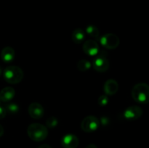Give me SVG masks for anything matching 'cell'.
I'll return each mask as SVG.
<instances>
[{
  "label": "cell",
  "mask_w": 149,
  "mask_h": 148,
  "mask_svg": "<svg viewBox=\"0 0 149 148\" xmlns=\"http://www.w3.org/2000/svg\"><path fill=\"white\" fill-rule=\"evenodd\" d=\"M132 97L139 104H147L149 100V86L146 83H138L132 89Z\"/></svg>",
  "instance_id": "obj_1"
},
{
  "label": "cell",
  "mask_w": 149,
  "mask_h": 148,
  "mask_svg": "<svg viewBox=\"0 0 149 148\" xmlns=\"http://www.w3.org/2000/svg\"><path fill=\"white\" fill-rule=\"evenodd\" d=\"M28 136L35 142H42L48 136V129L41 123H34L31 124L27 129Z\"/></svg>",
  "instance_id": "obj_2"
},
{
  "label": "cell",
  "mask_w": 149,
  "mask_h": 148,
  "mask_svg": "<svg viewBox=\"0 0 149 148\" xmlns=\"http://www.w3.org/2000/svg\"><path fill=\"white\" fill-rule=\"evenodd\" d=\"M3 78L4 81L8 84H18L23 78V71L18 66H15V65L8 66L4 70Z\"/></svg>",
  "instance_id": "obj_3"
},
{
  "label": "cell",
  "mask_w": 149,
  "mask_h": 148,
  "mask_svg": "<svg viewBox=\"0 0 149 148\" xmlns=\"http://www.w3.org/2000/svg\"><path fill=\"white\" fill-rule=\"evenodd\" d=\"M100 126V120L94 115H89L84 118L81 123V128L84 132L92 133L97 130Z\"/></svg>",
  "instance_id": "obj_4"
},
{
  "label": "cell",
  "mask_w": 149,
  "mask_h": 148,
  "mask_svg": "<svg viewBox=\"0 0 149 148\" xmlns=\"http://www.w3.org/2000/svg\"><path fill=\"white\" fill-rule=\"evenodd\" d=\"M100 44L108 49H114L119 46L120 41L114 33H106L100 39Z\"/></svg>",
  "instance_id": "obj_5"
},
{
  "label": "cell",
  "mask_w": 149,
  "mask_h": 148,
  "mask_svg": "<svg viewBox=\"0 0 149 148\" xmlns=\"http://www.w3.org/2000/svg\"><path fill=\"white\" fill-rule=\"evenodd\" d=\"M93 68L96 71L100 73H104L107 71L109 68V61L105 55H96L92 63Z\"/></svg>",
  "instance_id": "obj_6"
},
{
  "label": "cell",
  "mask_w": 149,
  "mask_h": 148,
  "mask_svg": "<svg viewBox=\"0 0 149 148\" xmlns=\"http://www.w3.org/2000/svg\"><path fill=\"white\" fill-rule=\"evenodd\" d=\"M124 117L129 121H134L142 116L143 110L139 106H130L124 111Z\"/></svg>",
  "instance_id": "obj_7"
},
{
  "label": "cell",
  "mask_w": 149,
  "mask_h": 148,
  "mask_svg": "<svg viewBox=\"0 0 149 148\" xmlns=\"http://www.w3.org/2000/svg\"><path fill=\"white\" fill-rule=\"evenodd\" d=\"M82 49L84 53L88 56L95 57L99 52L98 44L95 41L91 40V39L85 41V42L83 44Z\"/></svg>",
  "instance_id": "obj_8"
},
{
  "label": "cell",
  "mask_w": 149,
  "mask_h": 148,
  "mask_svg": "<svg viewBox=\"0 0 149 148\" xmlns=\"http://www.w3.org/2000/svg\"><path fill=\"white\" fill-rule=\"evenodd\" d=\"M28 111H29V115L32 118L36 119V120L42 118L45 113L43 106L39 102H32L29 105Z\"/></svg>",
  "instance_id": "obj_9"
},
{
  "label": "cell",
  "mask_w": 149,
  "mask_h": 148,
  "mask_svg": "<svg viewBox=\"0 0 149 148\" xmlns=\"http://www.w3.org/2000/svg\"><path fill=\"white\" fill-rule=\"evenodd\" d=\"M79 144L78 137L72 133L65 134L61 139V145L63 148H77Z\"/></svg>",
  "instance_id": "obj_10"
},
{
  "label": "cell",
  "mask_w": 149,
  "mask_h": 148,
  "mask_svg": "<svg viewBox=\"0 0 149 148\" xmlns=\"http://www.w3.org/2000/svg\"><path fill=\"white\" fill-rule=\"evenodd\" d=\"M119 89V84L114 79H109L103 86V90L107 96H112L116 94Z\"/></svg>",
  "instance_id": "obj_11"
},
{
  "label": "cell",
  "mask_w": 149,
  "mask_h": 148,
  "mask_svg": "<svg viewBox=\"0 0 149 148\" xmlns=\"http://www.w3.org/2000/svg\"><path fill=\"white\" fill-rule=\"evenodd\" d=\"M15 95V91L11 86H7L0 91V100L4 102H10Z\"/></svg>",
  "instance_id": "obj_12"
},
{
  "label": "cell",
  "mask_w": 149,
  "mask_h": 148,
  "mask_svg": "<svg viewBox=\"0 0 149 148\" xmlns=\"http://www.w3.org/2000/svg\"><path fill=\"white\" fill-rule=\"evenodd\" d=\"M15 52L14 49L10 46H6L1 50V58L3 62L6 63L12 62L15 59Z\"/></svg>",
  "instance_id": "obj_13"
},
{
  "label": "cell",
  "mask_w": 149,
  "mask_h": 148,
  "mask_svg": "<svg viewBox=\"0 0 149 148\" xmlns=\"http://www.w3.org/2000/svg\"><path fill=\"white\" fill-rule=\"evenodd\" d=\"M71 39L73 41L77 44H79L81 42L84 41L85 39V32L81 28H76L73 31L72 35H71Z\"/></svg>",
  "instance_id": "obj_14"
},
{
  "label": "cell",
  "mask_w": 149,
  "mask_h": 148,
  "mask_svg": "<svg viewBox=\"0 0 149 148\" xmlns=\"http://www.w3.org/2000/svg\"><path fill=\"white\" fill-rule=\"evenodd\" d=\"M86 33L89 36L95 38V39H97L100 36V31H99L98 28L96 26H93V25H90L86 28Z\"/></svg>",
  "instance_id": "obj_15"
},
{
  "label": "cell",
  "mask_w": 149,
  "mask_h": 148,
  "mask_svg": "<svg viewBox=\"0 0 149 148\" xmlns=\"http://www.w3.org/2000/svg\"><path fill=\"white\" fill-rule=\"evenodd\" d=\"M91 66L92 63L87 59H81V60L79 61L78 63H77V68L80 71H83V72L90 70Z\"/></svg>",
  "instance_id": "obj_16"
},
{
  "label": "cell",
  "mask_w": 149,
  "mask_h": 148,
  "mask_svg": "<svg viewBox=\"0 0 149 148\" xmlns=\"http://www.w3.org/2000/svg\"><path fill=\"white\" fill-rule=\"evenodd\" d=\"M7 113L10 115H15L19 111V106L15 102H10L7 104L5 107Z\"/></svg>",
  "instance_id": "obj_17"
},
{
  "label": "cell",
  "mask_w": 149,
  "mask_h": 148,
  "mask_svg": "<svg viewBox=\"0 0 149 148\" xmlns=\"http://www.w3.org/2000/svg\"><path fill=\"white\" fill-rule=\"evenodd\" d=\"M58 118H55V116H51L46 120V127L49 128V129H54L58 126Z\"/></svg>",
  "instance_id": "obj_18"
},
{
  "label": "cell",
  "mask_w": 149,
  "mask_h": 148,
  "mask_svg": "<svg viewBox=\"0 0 149 148\" xmlns=\"http://www.w3.org/2000/svg\"><path fill=\"white\" fill-rule=\"evenodd\" d=\"M97 102H98V104L100 106H106L109 102V97L107 95H101L98 98Z\"/></svg>",
  "instance_id": "obj_19"
},
{
  "label": "cell",
  "mask_w": 149,
  "mask_h": 148,
  "mask_svg": "<svg viewBox=\"0 0 149 148\" xmlns=\"http://www.w3.org/2000/svg\"><path fill=\"white\" fill-rule=\"evenodd\" d=\"M6 115H7V112H6L5 107L0 105V120L4 118L6 116Z\"/></svg>",
  "instance_id": "obj_20"
},
{
  "label": "cell",
  "mask_w": 149,
  "mask_h": 148,
  "mask_svg": "<svg viewBox=\"0 0 149 148\" xmlns=\"http://www.w3.org/2000/svg\"><path fill=\"white\" fill-rule=\"evenodd\" d=\"M109 119L106 117H102L101 118V123L103 126H106L109 123Z\"/></svg>",
  "instance_id": "obj_21"
},
{
  "label": "cell",
  "mask_w": 149,
  "mask_h": 148,
  "mask_svg": "<svg viewBox=\"0 0 149 148\" xmlns=\"http://www.w3.org/2000/svg\"><path fill=\"white\" fill-rule=\"evenodd\" d=\"M38 148H52V147L49 145H47V144H45V145H42L39 147Z\"/></svg>",
  "instance_id": "obj_22"
},
{
  "label": "cell",
  "mask_w": 149,
  "mask_h": 148,
  "mask_svg": "<svg viewBox=\"0 0 149 148\" xmlns=\"http://www.w3.org/2000/svg\"><path fill=\"white\" fill-rule=\"evenodd\" d=\"M4 128H3V126L0 124V137L3 136V134H4Z\"/></svg>",
  "instance_id": "obj_23"
},
{
  "label": "cell",
  "mask_w": 149,
  "mask_h": 148,
  "mask_svg": "<svg viewBox=\"0 0 149 148\" xmlns=\"http://www.w3.org/2000/svg\"><path fill=\"white\" fill-rule=\"evenodd\" d=\"M85 148H97V147L94 144H90V145H87Z\"/></svg>",
  "instance_id": "obj_24"
},
{
  "label": "cell",
  "mask_w": 149,
  "mask_h": 148,
  "mask_svg": "<svg viewBox=\"0 0 149 148\" xmlns=\"http://www.w3.org/2000/svg\"><path fill=\"white\" fill-rule=\"evenodd\" d=\"M0 102H1V100H0Z\"/></svg>",
  "instance_id": "obj_25"
}]
</instances>
